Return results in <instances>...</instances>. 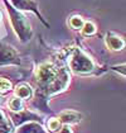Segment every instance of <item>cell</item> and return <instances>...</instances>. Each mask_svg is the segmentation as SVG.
Wrapping results in <instances>:
<instances>
[{
  "instance_id": "cell-11",
  "label": "cell",
  "mask_w": 126,
  "mask_h": 133,
  "mask_svg": "<svg viewBox=\"0 0 126 133\" xmlns=\"http://www.w3.org/2000/svg\"><path fill=\"white\" fill-rule=\"evenodd\" d=\"M9 108H10L11 110H14V112L21 110L23 109V102H21V99L17 98V96L11 98L10 102H9Z\"/></svg>"
},
{
  "instance_id": "cell-3",
  "label": "cell",
  "mask_w": 126,
  "mask_h": 133,
  "mask_svg": "<svg viewBox=\"0 0 126 133\" xmlns=\"http://www.w3.org/2000/svg\"><path fill=\"white\" fill-rule=\"evenodd\" d=\"M58 69L52 63H43L37 69V80L42 86H49L57 76Z\"/></svg>"
},
{
  "instance_id": "cell-15",
  "label": "cell",
  "mask_w": 126,
  "mask_h": 133,
  "mask_svg": "<svg viewBox=\"0 0 126 133\" xmlns=\"http://www.w3.org/2000/svg\"><path fill=\"white\" fill-rule=\"evenodd\" d=\"M69 24H71V27L74 28V29H80V28H82V25H83V21H82L81 17H72L71 21H69Z\"/></svg>"
},
{
  "instance_id": "cell-6",
  "label": "cell",
  "mask_w": 126,
  "mask_h": 133,
  "mask_svg": "<svg viewBox=\"0 0 126 133\" xmlns=\"http://www.w3.org/2000/svg\"><path fill=\"white\" fill-rule=\"evenodd\" d=\"M81 121V114L73 110H66L59 114V122H63L66 124H72V123H78Z\"/></svg>"
},
{
  "instance_id": "cell-17",
  "label": "cell",
  "mask_w": 126,
  "mask_h": 133,
  "mask_svg": "<svg viewBox=\"0 0 126 133\" xmlns=\"http://www.w3.org/2000/svg\"><path fill=\"white\" fill-rule=\"evenodd\" d=\"M0 18H1V14H0Z\"/></svg>"
},
{
  "instance_id": "cell-12",
  "label": "cell",
  "mask_w": 126,
  "mask_h": 133,
  "mask_svg": "<svg viewBox=\"0 0 126 133\" xmlns=\"http://www.w3.org/2000/svg\"><path fill=\"white\" fill-rule=\"evenodd\" d=\"M94 32H96V27H94L93 23H91V22L83 23V25H82V33H83L84 36H92Z\"/></svg>"
},
{
  "instance_id": "cell-10",
  "label": "cell",
  "mask_w": 126,
  "mask_h": 133,
  "mask_svg": "<svg viewBox=\"0 0 126 133\" xmlns=\"http://www.w3.org/2000/svg\"><path fill=\"white\" fill-rule=\"evenodd\" d=\"M13 128H11L10 123L8 122V119L5 118L4 113L0 110V133H11Z\"/></svg>"
},
{
  "instance_id": "cell-5",
  "label": "cell",
  "mask_w": 126,
  "mask_h": 133,
  "mask_svg": "<svg viewBox=\"0 0 126 133\" xmlns=\"http://www.w3.org/2000/svg\"><path fill=\"white\" fill-rule=\"evenodd\" d=\"M17 61V55L11 50L10 47L0 44V63H6V62H15Z\"/></svg>"
},
{
  "instance_id": "cell-9",
  "label": "cell",
  "mask_w": 126,
  "mask_h": 133,
  "mask_svg": "<svg viewBox=\"0 0 126 133\" xmlns=\"http://www.w3.org/2000/svg\"><path fill=\"white\" fill-rule=\"evenodd\" d=\"M15 95L19 99H29L32 96V89L27 84H20L15 88Z\"/></svg>"
},
{
  "instance_id": "cell-1",
  "label": "cell",
  "mask_w": 126,
  "mask_h": 133,
  "mask_svg": "<svg viewBox=\"0 0 126 133\" xmlns=\"http://www.w3.org/2000/svg\"><path fill=\"white\" fill-rule=\"evenodd\" d=\"M9 13H10L11 24H13L14 29L17 32V34L19 36V38L23 42L28 41L32 36V29H30V25H29L28 21L21 14H19L18 11L14 10L10 6H9Z\"/></svg>"
},
{
  "instance_id": "cell-7",
  "label": "cell",
  "mask_w": 126,
  "mask_h": 133,
  "mask_svg": "<svg viewBox=\"0 0 126 133\" xmlns=\"http://www.w3.org/2000/svg\"><path fill=\"white\" fill-rule=\"evenodd\" d=\"M106 44H107V47L110 48V50H112V51H120V50H122L124 48V41L120 38V37H117V36H114V34H108L107 37H106Z\"/></svg>"
},
{
  "instance_id": "cell-8",
  "label": "cell",
  "mask_w": 126,
  "mask_h": 133,
  "mask_svg": "<svg viewBox=\"0 0 126 133\" xmlns=\"http://www.w3.org/2000/svg\"><path fill=\"white\" fill-rule=\"evenodd\" d=\"M15 8L21 10H34L37 11V5L33 0H11Z\"/></svg>"
},
{
  "instance_id": "cell-13",
  "label": "cell",
  "mask_w": 126,
  "mask_h": 133,
  "mask_svg": "<svg viewBox=\"0 0 126 133\" xmlns=\"http://www.w3.org/2000/svg\"><path fill=\"white\" fill-rule=\"evenodd\" d=\"M59 128H61V122H59V119H57V118L49 119V122H48V129H49L51 132H56V131H58Z\"/></svg>"
},
{
  "instance_id": "cell-16",
  "label": "cell",
  "mask_w": 126,
  "mask_h": 133,
  "mask_svg": "<svg viewBox=\"0 0 126 133\" xmlns=\"http://www.w3.org/2000/svg\"><path fill=\"white\" fill-rule=\"evenodd\" d=\"M59 133H72V129L68 125H64L62 128H59Z\"/></svg>"
},
{
  "instance_id": "cell-4",
  "label": "cell",
  "mask_w": 126,
  "mask_h": 133,
  "mask_svg": "<svg viewBox=\"0 0 126 133\" xmlns=\"http://www.w3.org/2000/svg\"><path fill=\"white\" fill-rule=\"evenodd\" d=\"M69 81V74L66 69H58V72H57V76L56 79L53 80V82L48 86V89H51L49 92H57L59 90H63Z\"/></svg>"
},
{
  "instance_id": "cell-14",
  "label": "cell",
  "mask_w": 126,
  "mask_h": 133,
  "mask_svg": "<svg viewBox=\"0 0 126 133\" xmlns=\"http://www.w3.org/2000/svg\"><path fill=\"white\" fill-rule=\"evenodd\" d=\"M10 89H11V82L9 80H6V79L0 77V92L4 94V92L9 91Z\"/></svg>"
},
{
  "instance_id": "cell-2",
  "label": "cell",
  "mask_w": 126,
  "mask_h": 133,
  "mask_svg": "<svg viewBox=\"0 0 126 133\" xmlns=\"http://www.w3.org/2000/svg\"><path fill=\"white\" fill-rule=\"evenodd\" d=\"M69 67L76 74H88L92 71L93 63L92 61L81 51L76 50L69 60Z\"/></svg>"
}]
</instances>
